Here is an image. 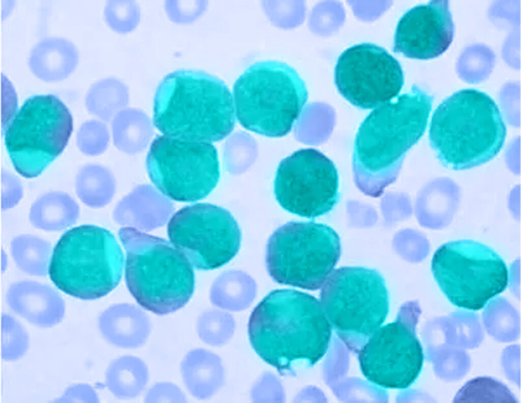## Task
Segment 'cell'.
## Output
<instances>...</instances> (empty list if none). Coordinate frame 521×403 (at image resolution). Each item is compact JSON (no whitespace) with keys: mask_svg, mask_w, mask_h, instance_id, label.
<instances>
[{"mask_svg":"<svg viewBox=\"0 0 521 403\" xmlns=\"http://www.w3.org/2000/svg\"><path fill=\"white\" fill-rule=\"evenodd\" d=\"M420 313L414 303L403 306L396 320L380 326L361 348L360 368L369 382L386 389H404L417 379L424 361L416 333Z\"/></svg>","mask_w":521,"mask_h":403,"instance_id":"4fadbf2b","label":"cell"},{"mask_svg":"<svg viewBox=\"0 0 521 403\" xmlns=\"http://www.w3.org/2000/svg\"><path fill=\"white\" fill-rule=\"evenodd\" d=\"M2 209L7 210L17 205L23 196V189L19 178L7 170L2 172Z\"/></svg>","mask_w":521,"mask_h":403,"instance_id":"d6a6232c","label":"cell"},{"mask_svg":"<svg viewBox=\"0 0 521 403\" xmlns=\"http://www.w3.org/2000/svg\"><path fill=\"white\" fill-rule=\"evenodd\" d=\"M506 128L495 102L474 89L454 92L433 112L428 137L445 167L469 169L494 159L505 143Z\"/></svg>","mask_w":521,"mask_h":403,"instance_id":"3957f363","label":"cell"},{"mask_svg":"<svg viewBox=\"0 0 521 403\" xmlns=\"http://www.w3.org/2000/svg\"><path fill=\"white\" fill-rule=\"evenodd\" d=\"M321 288L320 301L332 329L358 353L389 312L383 277L373 269L342 267L332 271Z\"/></svg>","mask_w":521,"mask_h":403,"instance_id":"ba28073f","label":"cell"},{"mask_svg":"<svg viewBox=\"0 0 521 403\" xmlns=\"http://www.w3.org/2000/svg\"><path fill=\"white\" fill-rule=\"evenodd\" d=\"M113 181L108 171L96 164H88L78 171L75 181L76 195L87 206L98 208L105 205L113 192Z\"/></svg>","mask_w":521,"mask_h":403,"instance_id":"d4e9b609","label":"cell"},{"mask_svg":"<svg viewBox=\"0 0 521 403\" xmlns=\"http://www.w3.org/2000/svg\"><path fill=\"white\" fill-rule=\"evenodd\" d=\"M236 113L226 84L205 72L178 70L166 75L154 99L153 122L163 135L211 143L233 130Z\"/></svg>","mask_w":521,"mask_h":403,"instance_id":"7a4b0ae2","label":"cell"},{"mask_svg":"<svg viewBox=\"0 0 521 403\" xmlns=\"http://www.w3.org/2000/svg\"><path fill=\"white\" fill-rule=\"evenodd\" d=\"M79 53L70 41L59 37L40 40L29 54L28 65L33 74L47 82H55L68 77L76 69Z\"/></svg>","mask_w":521,"mask_h":403,"instance_id":"ffe728a7","label":"cell"},{"mask_svg":"<svg viewBox=\"0 0 521 403\" xmlns=\"http://www.w3.org/2000/svg\"><path fill=\"white\" fill-rule=\"evenodd\" d=\"M332 327L320 301L291 289L271 291L255 307L248 331L256 354L282 375H295L326 354Z\"/></svg>","mask_w":521,"mask_h":403,"instance_id":"6da1fadb","label":"cell"},{"mask_svg":"<svg viewBox=\"0 0 521 403\" xmlns=\"http://www.w3.org/2000/svg\"><path fill=\"white\" fill-rule=\"evenodd\" d=\"M76 144L83 154L95 157L103 153L108 142V133L101 121L91 119L82 123L76 134Z\"/></svg>","mask_w":521,"mask_h":403,"instance_id":"f1b7e54d","label":"cell"},{"mask_svg":"<svg viewBox=\"0 0 521 403\" xmlns=\"http://www.w3.org/2000/svg\"><path fill=\"white\" fill-rule=\"evenodd\" d=\"M334 80L343 97L363 109L375 108L396 97L404 84L398 60L383 48L368 43L355 45L340 54Z\"/></svg>","mask_w":521,"mask_h":403,"instance_id":"2e32d148","label":"cell"},{"mask_svg":"<svg viewBox=\"0 0 521 403\" xmlns=\"http://www.w3.org/2000/svg\"><path fill=\"white\" fill-rule=\"evenodd\" d=\"M149 379L148 367L140 358L125 355L117 358L109 365L106 373V385L118 398L130 399L139 396Z\"/></svg>","mask_w":521,"mask_h":403,"instance_id":"603a6c76","label":"cell"},{"mask_svg":"<svg viewBox=\"0 0 521 403\" xmlns=\"http://www.w3.org/2000/svg\"><path fill=\"white\" fill-rule=\"evenodd\" d=\"M341 253L339 237L330 227L313 222H290L270 236L266 262L277 283L309 290L322 288Z\"/></svg>","mask_w":521,"mask_h":403,"instance_id":"30bf717a","label":"cell"},{"mask_svg":"<svg viewBox=\"0 0 521 403\" xmlns=\"http://www.w3.org/2000/svg\"><path fill=\"white\" fill-rule=\"evenodd\" d=\"M433 100L413 85L409 92L375 108L366 116L354 143L353 165L357 183L367 177H381L383 187V178L389 182L387 175L425 133Z\"/></svg>","mask_w":521,"mask_h":403,"instance_id":"5b68a950","label":"cell"},{"mask_svg":"<svg viewBox=\"0 0 521 403\" xmlns=\"http://www.w3.org/2000/svg\"><path fill=\"white\" fill-rule=\"evenodd\" d=\"M432 274L453 305L478 311L506 289L508 268L494 250L480 242L463 239L446 242L435 252Z\"/></svg>","mask_w":521,"mask_h":403,"instance_id":"8fae6325","label":"cell"},{"mask_svg":"<svg viewBox=\"0 0 521 403\" xmlns=\"http://www.w3.org/2000/svg\"><path fill=\"white\" fill-rule=\"evenodd\" d=\"M13 259L19 269L34 276H44L48 273L52 253L51 243L31 234H21L10 243Z\"/></svg>","mask_w":521,"mask_h":403,"instance_id":"cb8c5ba5","label":"cell"},{"mask_svg":"<svg viewBox=\"0 0 521 403\" xmlns=\"http://www.w3.org/2000/svg\"><path fill=\"white\" fill-rule=\"evenodd\" d=\"M221 314L213 311L201 314L196 323L199 338L204 343L215 346L223 340Z\"/></svg>","mask_w":521,"mask_h":403,"instance_id":"4dcf8cb0","label":"cell"},{"mask_svg":"<svg viewBox=\"0 0 521 403\" xmlns=\"http://www.w3.org/2000/svg\"><path fill=\"white\" fill-rule=\"evenodd\" d=\"M164 7L169 20L179 24L195 21L202 11V3L198 1L167 0Z\"/></svg>","mask_w":521,"mask_h":403,"instance_id":"f546056e","label":"cell"},{"mask_svg":"<svg viewBox=\"0 0 521 403\" xmlns=\"http://www.w3.org/2000/svg\"><path fill=\"white\" fill-rule=\"evenodd\" d=\"M100 330L113 345L136 349L148 340L152 330L150 319L144 311L129 304H119L106 309L99 319Z\"/></svg>","mask_w":521,"mask_h":403,"instance_id":"d6986e66","label":"cell"},{"mask_svg":"<svg viewBox=\"0 0 521 403\" xmlns=\"http://www.w3.org/2000/svg\"><path fill=\"white\" fill-rule=\"evenodd\" d=\"M118 234L126 251V284L137 303L161 316L183 307L195 287L186 257L170 242L133 227H123Z\"/></svg>","mask_w":521,"mask_h":403,"instance_id":"277c9868","label":"cell"},{"mask_svg":"<svg viewBox=\"0 0 521 403\" xmlns=\"http://www.w3.org/2000/svg\"><path fill=\"white\" fill-rule=\"evenodd\" d=\"M6 301L15 312L40 326L55 324L64 313V302L60 294L51 287L34 281L12 284Z\"/></svg>","mask_w":521,"mask_h":403,"instance_id":"ac0fdd59","label":"cell"},{"mask_svg":"<svg viewBox=\"0 0 521 403\" xmlns=\"http://www.w3.org/2000/svg\"><path fill=\"white\" fill-rule=\"evenodd\" d=\"M236 116L247 130L270 137L292 130L308 99L297 71L282 62L259 61L239 76L233 87Z\"/></svg>","mask_w":521,"mask_h":403,"instance_id":"52a82bcc","label":"cell"},{"mask_svg":"<svg viewBox=\"0 0 521 403\" xmlns=\"http://www.w3.org/2000/svg\"><path fill=\"white\" fill-rule=\"evenodd\" d=\"M73 119L65 103L51 94L27 98L4 129L5 144L16 172L35 178L64 151Z\"/></svg>","mask_w":521,"mask_h":403,"instance_id":"9c48e42d","label":"cell"},{"mask_svg":"<svg viewBox=\"0 0 521 403\" xmlns=\"http://www.w3.org/2000/svg\"><path fill=\"white\" fill-rule=\"evenodd\" d=\"M182 379L189 392L195 398L205 399L218 389L221 368L217 356L204 349L189 351L182 360Z\"/></svg>","mask_w":521,"mask_h":403,"instance_id":"44dd1931","label":"cell"},{"mask_svg":"<svg viewBox=\"0 0 521 403\" xmlns=\"http://www.w3.org/2000/svg\"><path fill=\"white\" fill-rule=\"evenodd\" d=\"M104 17L112 30L121 34H127L133 31L139 25L140 8L134 1H109L104 7Z\"/></svg>","mask_w":521,"mask_h":403,"instance_id":"83f0119b","label":"cell"},{"mask_svg":"<svg viewBox=\"0 0 521 403\" xmlns=\"http://www.w3.org/2000/svg\"><path fill=\"white\" fill-rule=\"evenodd\" d=\"M454 25L447 0H432L408 11L400 19L393 51L421 60L437 57L451 45Z\"/></svg>","mask_w":521,"mask_h":403,"instance_id":"e0dca14e","label":"cell"},{"mask_svg":"<svg viewBox=\"0 0 521 403\" xmlns=\"http://www.w3.org/2000/svg\"><path fill=\"white\" fill-rule=\"evenodd\" d=\"M516 402L502 383L489 377H478L467 382L457 392L453 402Z\"/></svg>","mask_w":521,"mask_h":403,"instance_id":"4316f807","label":"cell"},{"mask_svg":"<svg viewBox=\"0 0 521 403\" xmlns=\"http://www.w3.org/2000/svg\"><path fill=\"white\" fill-rule=\"evenodd\" d=\"M170 242L199 270L219 268L238 252L241 233L227 210L209 203H196L177 211L167 225Z\"/></svg>","mask_w":521,"mask_h":403,"instance_id":"5bb4252c","label":"cell"},{"mask_svg":"<svg viewBox=\"0 0 521 403\" xmlns=\"http://www.w3.org/2000/svg\"><path fill=\"white\" fill-rule=\"evenodd\" d=\"M80 213L76 201L61 191L46 193L32 204L29 220L35 228L46 231H60L75 224Z\"/></svg>","mask_w":521,"mask_h":403,"instance_id":"7402d4cb","label":"cell"},{"mask_svg":"<svg viewBox=\"0 0 521 403\" xmlns=\"http://www.w3.org/2000/svg\"><path fill=\"white\" fill-rule=\"evenodd\" d=\"M124 265L123 251L109 230L82 225L68 230L57 241L48 274L64 293L82 300H94L117 287Z\"/></svg>","mask_w":521,"mask_h":403,"instance_id":"8992f818","label":"cell"},{"mask_svg":"<svg viewBox=\"0 0 521 403\" xmlns=\"http://www.w3.org/2000/svg\"><path fill=\"white\" fill-rule=\"evenodd\" d=\"M128 89L125 83L115 78H107L97 81L86 94V108L94 116L107 119L127 103Z\"/></svg>","mask_w":521,"mask_h":403,"instance_id":"484cf974","label":"cell"},{"mask_svg":"<svg viewBox=\"0 0 521 403\" xmlns=\"http://www.w3.org/2000/svg\"><path fill=\"white\" fill-rule=\"evenodd\" d=\"M146 402H185L187 398L177 385L168 382L155 383L147 392Z\"/></svg>","mask_w":521,"mask_h":403,"instance_id":"1f68e13d","label":"cell"},{"mask_svg":"<svg viewBox=\"0 0 521 403\" xmlns=\"http://www.w3.org/2000/svg\"><path fill=\"white\" fill-rule=\"evenodd\" d=\"M150 179L168 198L194 202L206 197L220 177L216 148L211 143L159 135L147 158Z\"/></svg>","mask_w":521,"mask_h":403,"instance_id":"7c38bea8","label":"cell"},{"mask_svg":"<svg viewBox=\"0 0 521 403\" xmlns=\"http://www.w3.org/2000/svg\"><path fill=\"white\" fill-rule=\"evenodd\" d=\"M338 188L335 165L313 148L300 149L282 160L274 180V194L280 205L309 219L333 209L338 199Z\"/></svg>","mask_w":521,"mask_h":403,"instance_id":"9a60e30c","label":"cell"}]
</instances>
